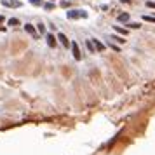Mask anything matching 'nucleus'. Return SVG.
<instances>
[{
	"label": "nucleus",
	"instance_id": "1",
	"mask_svg": "<svg viewBox=\"0 0 155 155\" xmlns=\"http://www.w3.org/2000/svg\"><path fill=\"white\" fill-rule=\"evenodd\" d=\"M66 17L68 19H85L87 17V12L85 10H82V9H70L68 12H66Z\"/></svg>",
	"mask_w": 155,
	"mask_h": 155
},
{
	"label": "nucleus",
	"instance_id": "2",
	"mask_svg": "<svg viewBox=\"0 0 155 155\" xmlns=\"http://www.w3.org/2000/svg\"><path fill=\"white\" fill-rule=\"evenodd\" d=\"M2 5H3V7L17 9V7H21V2H19V0H2Z\"/></svg>",
	"mask_w": 155,
	"mask_h": 155
},
{
	"label": "nucleus",
	"instance_id": "3",
	"mask_svg": "<svg viewBox=\"0 0 155 155\" xmlns=\"http://www.w3.org/2000/svg\"><path fill=\"white\" fill-rule=\"evenodd\" d=\"M24 30H26V31H28V33H30V35H31L33 38H38V33H37V28H35L33 24H30V23H28V24H24Z\"/></svg>",
	"mask_w": 155,
	"mask_h": 155
},
{
	"label": "nucleus",
	"instance_id": "4",
	"mask_svg": "<svg viewBox=\"0 0 155 155\" xmlns=\"http://www.w3.org/2000/svg\"><path fill=\"white\" fill-rule=\"evenodd\" d=\"M72 51H73V58H75L77 61H80V59H82V54H80V49H79L77 42H73V44H72Z\"/></svg>",
	"mask_w": 155,
	"mask_h": 155
},
{
	"label": "nucleus",
	"instance_id": "5",
	"mask_svg": "<svg viewBox=\"0 0 155 155\" xmlns=\"http://www.w3.org/2000/svg\"><path fill=\"white\" fill-rule=\"evenodd\" d=\"M91 40H92V44H94V47H96V51H98V52H103V51H105V45H103L98 38H91Z\"/></svg>",
	"mask_w": 155,
	"mask_h": 155
},
{
	"label": "nucleus",
	"instance_id": "6",
	"mask_svg": "<svg viewBox=\"0 0 155 155\" xmlns=\"http://www.w3.org/2000/svg\"><path fill=\"white\" fill-rule=\"evenodd\" d=\"M58 40L63 44V47H68V45H70V42H68V38H66L65 33H59V35H58Z\"/></svg>",
	"mask_w": 155,
	"mask_h": 155
},
{
	"label": "nucleus",
	"instance_id": "7",
	"mask_svg": "<svg viewBox=\"0 0 155 155\" xmlns=\"http://www.w3.org/2000/svg\"><path fill=\"white\" fill-rule=\"evenodd\" d=\"M47 44H49V47H56V38H54V35L52 33H47Z\"/></svg>",
	"mask_w": 155,
	"mask_h": 155
},
{
	"label": "nucleus",
	"instance_id": "8",
	"mask_svg": "<svg viewBox=\"0 0 155 155\" xmlns=\"http://www.w3.org/2000/svg\"><path fill=\"white\" fill-rule=\"evenodd\" d=\"M85 45H87V51H89L91 54H94V52H96V47H94L92 40H87V42H85Z\"/></svg>",
	"mask_w": 155,
	"mask_h": 155
},
{
	"label": "nucleus",
	"instance_id": "9",
	"mask_svg": "<svg viewBox=\"0 0 155 155\" xmlns=\"http://www.w3.org/2000/svg\"><path fill=\"white\" fill-rule=\"evenodd\" d=\"M113 28H115L117 33H120V35H127V30H126V28H122V26H113Z\"/></svg>",
	"mask_w": 155,
	"mask_h": 155
},
{
	"label": "nucleus",
	"instance_id": "10",
	"mask_svg": "<svg viewBox=\"0 0 155 155\" xmlns=\"http://www.w3.org/2000/svg\"><path fill=\"white\" fill-rule=\"evenodd\" d=\"M127 19H129V14H120V16L117 17V21H122V23H124V21H127Z\"/></svg>",
	"mask_w": 155,
	"mask_h": 155
},
{
	"label": "nucleus",
	"instance_id": "11",
	"mask_svg": "<svg viewBox=\"0 0 155 155\" xmlns=\"http://www.w3.org/2000/svg\"><path fill=\"white\" fill-rule=\"evenodd\" d=\"M16 24H19V19H16V17H10V19H9V26H16Z\"/></svg>",
	"mask_w": 155,
	"mask_h": 155
},
{
	"label": "nucleus",
	"instance_id": "12",
	"mask_svg": "<svg viewBox=\"0 0 155 155\" xmlns=\"http://www.w3.org/2000/svg\"><path fill=\"white\" fill-rule=\"evenodd\" d=\"M127 26H129V28H133V30H138V28H141V24H140V23H129Z\"/></svg>",
	"mask_w": 155,
	"mask_h": 155
},
{
	"label": "nucleus",
	"instance_id": "13",
	"mask_svg": "<svg viewBox=\"0 0 155 155\" xmlns=\"http://www.w3.org/2000/svg\"><path fill=\"white\" fill-rule=\"evenodd\" d=\"M143 19L148 23H155V16H143Z\"/></svg>",
	"mask_w": 155,
	"mask_h": 155
},
{
	"label": "nucleus",
	"instance_id": "14",
	"mask_svg": "<svg viewBox=\"0 0 155 155\" xmlns=\"http://www.w3.org/2000/svg\"><path fill=\"white\" fill-rule=\"evenodd\" d=\"M112 38H113V40H117V42H120V44H124V42H126V38H124V37H117V35H113Z\"/></svg>",
	"mask_w": 155,
	"mask_h": 155
},
{
	"label": "nucleus",
	"instance_id": "15",
	"mask_svg": "<svg viewBox=\"0 0 155 155\" xmlns=\"http://www.w3.org/2000/svg\"><path fill=\"white\" fill-rule=\"evenodd\" d=\"M44 7H45L47 10H52V9H54V3H52V2H49V3H45Z\"/></svg>",
	"mask_w": 155,
	"mask_h": 155
},
{
	"label": "nucleus",
	"instance_id": "16",
	"mask_svg": "<svg viewBox=\"0 0 155 155\" xmlns=\"http://www.w3.org/2000/svg\"><path fill=\"white\" fill-rule=\"evenodd\" d=\"M37 28H38V31H40V33H44V31H45V26H44L42 23H38V24H37Z\"/></svg>",
	"mask_w": 155,
	"mask_h": 155
},
{
	"label": "nucleus",
	"instance_id": "17",
	"mask_svg": "<svg viewBox=\"0 0 155 155\" xmlns=\"http://www.w3.org/2000/svg\"><path fill=\"white\" fill-rule=\"evenodd\" d=\"M31 5H42V0H30Z\"/></svg>",
	"mask_w": 155,
	"mask_h": 155
},
{
	"label": "nucleus",
	"instance_id": "18",
	"mask_svg": "<svg viewBox=\"0 0 155 155\" xmlns=\"http://www.w3.org/2000/svg\"><path fill=\"white\" fill-rule=\"evenodd\" d=\"M147 7H150V9H155V2L148 0V2H147Z\"/></svg>",
	"mask_w": 155,
	"mask_h": 155
},
{
	"label": "nucleus",
	"instance_id": "19",
	"mask_svg": "<svg viewBox=\"0 0 155 155\" xmlns=\"http://www.w3.org/2000/svg\"><path fill=\"white\" fill-rule=\"evenodd\" d=\"M110 47H112V49H113V51H117V52H119V51H120V47H119V45H115V44H110Z\"/></svg>",
	"mask_w": 155,
	"mask_h": 155
},
{
	"label": "nucleus",
	"instance_id": "20",
	"mask_svg": "<svg viewBox=\"0 0 155 155\" xmlns=\"http://www.w3.org/2000/svg\"><path fill=\"white\" fill-rule=\"evenodd\" d=\"M2 21H3V16H0V23H2Z\"/></svg>",
	"mask_w": 155,
	"mask_h": 155
}]
</instances>
